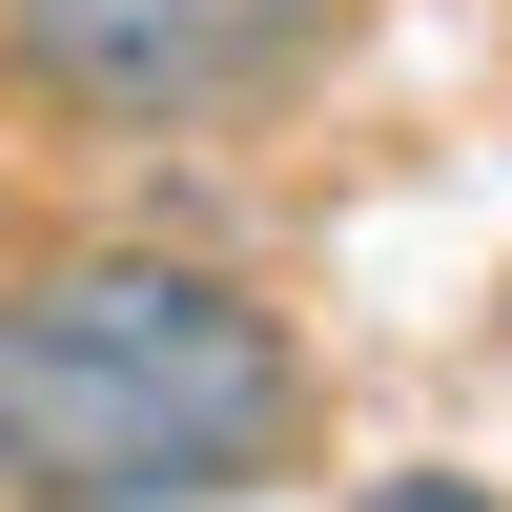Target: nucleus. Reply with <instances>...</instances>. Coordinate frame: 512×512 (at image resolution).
<instances>
[{
	"instance_id": "3",
	"label": "nucleus",
	"mask_w": 512,
	"mask_h": 512,
	"mask_svg": "<svg viewBox=\"0 0 512 512\" xmlns=\"http://www.w3.org/2000/svg\"><path fill=\"white\" fill-rule=\"evenodd\" d=\"M349 512H512V492L451 472V451H390V472H349Z\"/></svg>"
},
{
	"instance_id": "1",
	"label": "nucleus",
	"mask_w": 512,
	"mask_h": 512,
	"mask_svg": "<svg viewBox=\"0 0 512 512\" xmlns=\"http://www.w3.org/2000/svg\"><path fill=\"white\" fill-rule=\"evenodd\" d=\"M328 472V369L246 267L123 226L0 267V512H246Z\"/></svg>"
},
{
	"instance_id": "2",
	"label": "nucleus",
	"mask_w": 512,
	"mask_h": 512,
	"mask_svg": "<svg viewBox=\"0 0 512 512\" xmlns=\"http://www.w3.org/2000/svg\"><path fill=\"white\" fill-rule=\"evenodd\" d=\"M349 21L369 0H0V82L41 123H103V144H185V123L328 82Z\"/></svg>"
}]
</instances>
